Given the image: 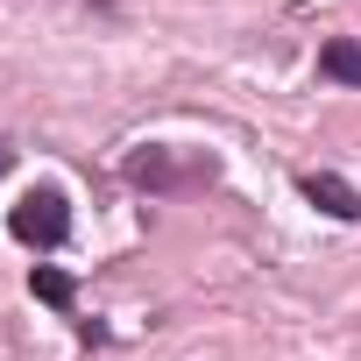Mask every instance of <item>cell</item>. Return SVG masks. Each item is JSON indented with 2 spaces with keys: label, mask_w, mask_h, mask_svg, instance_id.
<instances>
[{
  "label": "cell",
  "mask_w": 361,
  "mask_h": 361,
  "mask_svg": "<svg viewBox=\"0 0 361 361\" xmlns=\"http://www.w3.org/2000/svg\"><path fill=\"white\" fill-rule=\"evenodd\" d=\"M213 177H220V163H213L206 149L177 156V149L149 142V149H135V156H128V185H135V192H149V199H177V192H192V185H213Z\"/></svg>",
  "instance_id": "obj_1"
},
{
  "label": "cell",
  "mask_w": 361,
  "mask_h": 361,
  "mask_svg": "<svg viewBox=\"0 0 361 361\" xmlns=\"http://www.w3.org/2000/svg\"><path fill=\"white\" fill-rule=\"evenodd\" d=\"M8 227H15L22 248L50 255V248H64V234H71V199H64L57 185H36V192H22V206L8 213Z\"/></svg>",
  "instance_id": "obj_2"
},
{
  "label": "cell",
  "mask_w": 361,
  "mask_h": 361,
  "mask_svg": "<svg viewBox=\"0 0 361 361\" xmlns=\"http://www.w3.org/2000/svg\"><path fill=\"white\" fill-rule=\"evenodd\" d=\"M298 192H305V206H319L326 220H361V192L347 185V177H333V170L298 177Z\"/></svg>",
  "instance_id": "obj_3"
},
{
  "label": "cell",
  "mask_w": 361,
  "mask_h": 361,
  "mask_svg": "<svg viewBox=\"0 0 361 361\" xmlns=\"http://www.w3.org/2000/svg\"><path fill=\"white\" fill-rule=\"evenodd\" d=\"M319 78H333V85H354V92H361V43H354V36H333V43L319 50Z\"/></svg>",
  "instance_id": "obj_4"
},
{
  "label": "cell",
  "mask_w": 361,
  "mask_h": 361,
  "mask_svg": "<svg viewBox=\"0 0 361 361\" xmlns=\"http://www.w3.org/2000/svg\"><path fill=\"white\" fill-rule=\"evenodd\" d=\"M29 290H36V298H43L50 312H64V319H71V298H78V290H71V276H64V269L36 262V269H29Z\"/></svg>",
  "instance_id": "obj_5"
},
{
  "label": "cell",
  "mask_w": 361,
  "mask_h": 361,
  "mask_svg": "<svg viewBox=\"0 0 361 361\" xmlns=\"http://www.w3.org/2000/svg\"><path fill=\"white\" fill-rule=\"evenodd\" d=\"M8 163H15V149H8V142H0V170H8Z\"/></svg>",
  "instance_id": "obj_6"
}]
</instances>
